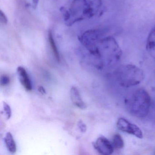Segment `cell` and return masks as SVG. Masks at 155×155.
Wrapping results in <instances>:
<instances>
[{"label": "cell", "instance_id": "obj_14", "mask_svg": "<svg viewBox=\"0 0 155 155\" xmlns=\"http://www.w3.org/2000/svg\"><path fill=\"white\" fill-rule=\"evenodd\" d=\"M0 21L3 24H7L8 21L7 16L2 10H0Z\"/></svg>", "mask_w": 155, "mask_h": 155}, {"label": "cell", "instance_id": "obj_3", "mask_svg": "<svg viewBox=\"0 0 155 155\" xmlns=\"http://www.w3.org/2000/svg\"><path fill=\"white\" fill-rule=\"evenodd\" d=\"M151 99L148 92L143 89H138L128 100L130 111L133 116L145 118L149 112Z\"/></svg>", "mask_w": 155, "mask_h": 155}, {"label": "cell", "instance_id": "obj_9", "mask_svg": "<svg viewBox=\"0 0 155 155\" xmlns=\"http://www.w3.org/2000/svg\"><path fill=\"white\" fill-rule=\"evenodd\" d=\"M4 140L6 147L10 152L12 154L15 153L17 151V145L12 134L10 132H8L6 134Z\"/></svg>", "mask_w": 155, "mask_h": 155}, {"label": "cell", "instance_id": "obj_13", "mask_svg": "<svg viewBox=\"0 0 155 155\" xmlns=\"http://www.w3.org/2000/svg\"><path fill=\"white\" fill-rule=\"evenodd\" d=\"M10 82V79L8 76L6 75H2L1 77V85L2 86H6Z\"/></svg>", "mask_w": 155, "mask_h": 155}, {"label": "cell", "instance_id": "obj_6", "mask_svg": "<svg viewBox=\"0 0 155 155\" xmlns=\"http://www.w3.org/2000/svg\"><path fill=\"white\" fill-rule=\"evenodd\" d=\"M17 72L21 85L27 91L32 90V85L27 71L22 67H18Z\"/></svg>", "mask_w": 155, "mask_h": 155}, {"label": "cell", "instance_id": "obj_16", "mask_svg": "<svg viewBox=\"0 0 155 155\" xmlns=\"http://www.w3.org/2000/svg\"><path fill=\"white\" fill-rule=\"evenodd\" d=\"M39 0H31L32 2V7L33 9H36L38 8Z\"/></svg>", "mask_w": 155, "mask_h": 155}, {"label": "cell", "instance_id": "obj_15", "mask_svg": "<svg viewBox=\"0 0 155 155\" xmlns=\"http://www.w3.org/2000/svg\"><path fill=\"white\" fill-rule=\"evenodd\" d=\"M78 126L79 128L81 130L82 132H84L86 131L87 128H86V125H85V124L83 123L82 121H79L78 124Z\"/></svg>", "mask_w": 155, "mask_h": 155}, {"label": "cell", "instance_id": "obj_7", "mask_svg": "<svg viewBox=\"0 0 155 155\" xmlns=\"http://www.w3.org/2000/svg\"><path fill=\"white\" fill-rule=\"evenodd\" d=\"M71 98L72 103L81 109H85L87 107L86 104L83 101L78 90L75 87H72L70 91Z\"/></svg>", "mask_w": 155, "mask_h": 155}, {"label": "cell", "instance_id": "obj_17", "mask_svg": "<svg viewBox=\"0 0 155 155\" xmlns=\"http://www.w3.org/2000/svg\"><path fill=\"white\" fill-rule=\"evenodd\" d=\"M38 90L41 93V94H45L46 93V91H45V89L43 87H41V86H40L38 88Z\"/></svg>", "mask_w": 155, "mask_h": 155}, {"label": "cell", "instance_id": "obj_8", "mask_svg": "<svg viewBox=\"0 0 155 155\" xmlns=\"http://www.w3.org/2000/svg\"><path fill=\"white\" fill-rule=\"evenodd\" d=\"M146 49L150 56L155 59V27L150 31L147 38Z\"/></svg>", "mask_w": 155, "mask_h": 155}, {"label": "cell", "instance_id": "obj_4", "mask_svg": "<svg viewBox=\"0 0 155 155\" xmlns=\"http://www.w3.org/2000/svg\"><path fill=\"white\" fill-rule=\"evenodd\" d=\"M118 129L128 134H131L138 138H143V133L140 129L135 124L130 123L123 118H120L117 123Z\"/></svg>", "mask_w": 155, "mask_h": 155}, {"label": "cell", "instance_id": "obj_5", "mask_svg": "<svg viewBox=\"0 0 155 155\" xmlns=\"http://www.w3.org/2000/svg\"><path fill=\"white\" fill-rule=\"evenodd\" d=\"M93 145L96 150L101 155H111L114 152L113 145L105 137H99Z\"/></svg>", "mask_w": 155, "mask_h": 155}, {"label": "cell", "instance_id": "obj_12", "mask_svg": "<svg viewBox=\"0 0 155 155\" xmlns=\"http://www.w3.org/2000/svg\"><path fill=\"white\" fill-rule=\"evenodd\" d=\"M3 110L7 119H9L12 116V110L10 107L6 102H3Z\"/></svg>", "mask_w": 155, "mask_h": 155}, {"label": "cell", "instance_id": "obj_11", "mask_svg": "<svg viewBox=\"0 0 155 155\" xmlns=\"http://www.w3.org/2000/svg\"><path fill=\"white\" fill-rule=\"evenodd\" d=\"M112 145L114 148L118 149H122L124 147V140L120 135L116 134L114 135L112 139Z\"/></svg>", "mask_w": 155, "mask_h": 155}, {"label": "cell", "instance_id": "obj_10", "mask_svg": "<svg viewBox=\"0 0 155 155\" xmlns=\"http://www.w3.org/2000/svg\"><path fill=\"white\" fill-rule=\"evenodd\" d=\"M48 39L51 48L52 52H53V54H54L56 60L58 61H60V56L59 52L57 45H56L55 41H54L51 30L49 31Z\"/></svg>", "mask_w": 155, "mask_h": 155}, {"label": "cell", "instance_id": "obj_1", "mask_svg": "<svg viewBox=\"0 0 155 155\" xmlns=\"http://www.w3.org/2000/svg\"><path fill=\"white\" fill-rule=\"evenodd\" d=\"M102 5L101 0H75L69 11L64 12L65 22L71 26L76 21L93 17L97 13Z\"/></svg>", "mask_w": 155, "mask_h": 155}, {"label": "cell", "instance_id": "obj_2", "mask_svg": "<svg viewBox=\"0 0 155 155\" xmlns=\"http://www.w3.org/2000/svg\"><path fill=\"white\" fill-rule=\"evenodd\" d=\"M115 76L119 85L126 88L137 86L144 79L143 71L132 64L120 66L115 71Z\"/></svg>", "mask_w": 155, "mask_h": 155}]
</instances>
